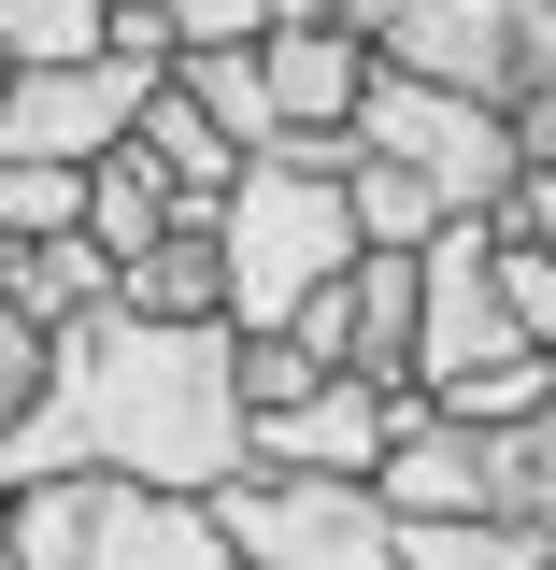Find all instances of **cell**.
<instances>
[{
  "label": "cell",
  "mask_w": 556,
  "mask_h": 570,
  "mask_svg": "<svg viewBox=\"0 0 556 570\" xmlns=\"http://www.w3.org/2000/svg\"><path fill=\"white\" fill-rule=\"evenodd\" d=\"M186 228V200H172V171L143 157V142H115L100 171H86V243H115V257H157Z\"/></svg>",
  "instance_id": "13"
},
{
  "label": "cell",
  "mask_w": 556,
  "mask_h": 570,
  "mask_svg": "<svg viewBox=\"0 0 556 570\" xmlns=\"http://www.w3.org/2000/svg\"><path fill=\"white\" fill-rule=\"evenodd\" d=\"M172 86H186V100H201V115H214L228 142H243V157H272V142H285V115H272V71H257V43H228V58H186Z\"/></svg>",
  "instance_id": "17"
},
{
  "label": "cell",
  "mask_w": 556,
  "mask_h": 570,
  "mask_svg": "<svg viewBox=\"0 0 556 570\" xmlns=\"http://www.w3.org/2000/svg\"><path fill=\"white\" fill-rule=\"evenodd\" d=\"M499 356H543V343H528L514 299H499V214H471V228L428 243V343H414V385L442 400V385H471V371H499Z\"/></svg>",
  "instance_id": "9"
},
{
  "label": "cell",
  "mask_w": 556,
  "mask_h": 570,
  "mask_svg": "<svg viewBox=\"0 0 556 570\" xmlns=\"http://www.w3.org/2000/svg\"><path fill=\"white\" fill-rule=\"evenodd\" d=\"M157 86H172V58H86V71H14V129H0V157H71V171H100L115 142H143Z\"/></svg>",
  "instance_id": "7"
},
{
  "label": "cell",
  "mask_w": 556,
  "mask_h": 570,
  "mask_svg": "<svg viewBox=\"0 0 556 570\" xmlns=\"http://www.w3.org/2000/svg\"><path fill=\"white\" fill-rule=\"evenodd\" d=\"M0 58H14V71H86V58H115V0H0Z\"/></svg>",
  "instance_id": "16"
},
{
  "label": "cell",
  "mask_w": 556,
  "mask_h": 570,
  "mask_svg": "<svg viewBox=\"0 0 556 570\" xmlns=\"http://www.w3.org/2000/svg\"><path fill=\"white\" fill-rule=\"evenodd\" d=\"M486 513H514V528H543V542H556V414L486 428Z\"/></svg>",
  "instance_id": "18"
},
{
  "label": "cell",
  "mask_w": 556,
  "mask_h": 570,
  "mask_svg": "<svg viewBox=\"0 0 556 570\" xmlns=\"http://www.w3.org/2000/svg\"><path fill=\"white\" fill-rule=\"evenodd\" d=\"M400 14H414V0H329V29H357L371 58H386V29H400Z\"/></svg>",
  "instance_id": "26"
},
{
  "label": "cell",
  "mask_w": 556,
  "mask_h": 570,
  "mask_svg": "<svg viewBox=\"0 0 556 570\" xmlns=\"http://www.w3.org/2000/svg\"><path fill=\"white\" fill-rule=\"evenodd\" d=\"M0 570H29V557H14V499H0Z\"/></svg>",
  "instance_id": "28"
},
{
  "label": "cell",
  "mask_w": 556,
  "mask_h": 570,
  "mask_svg": "<svg viewBox=\"0 0 556 570\" xmlns=\"http://www.w3.org/2000/svg\"><path fill=\"white\" fill-rule=\"evenodd\" d=\"M514 142H528V171H556V100H528V115H514Z\"/></svg>",
  "instance_id": "27"
},
{
  "label": "cell",
  "mask_w": 556,
  "mask_h": 570,
  "mask_svg": "<svg viewBox=\"0 0 556 570\" xmlns=\"http://www.w3.org/2000/svg\"><path fill=\"white\" fill-rule=\"evenodd\" d=\"M58 471H129V485L214 499L257 471L243 414V328H157V314H86L43 371V414L0 442V485H58Z\"/></svg>",
  "instance_id": "1"
},
{
  "label": "cell",
  "mask_w": 556,
  "mask_h": 570,
  "mask_svg": "<svg viewBox=\"0 0 556 570\" xmlns=\"http://www.w3.org/2000/svg\"><path fill=\"white\" fill-rule=\"evenodd\" d=\"M0 299H14L43 343H71L86 314H115V299H129V257H115V243H86V228H71V243H0Z\"/></svg>",
  "instance_id": "11"
},
{
  "label": "cell",
  "mask_w": 556,
  "mask_h": 570,
  "mask_svg": "<svg viewBox=\"0 0 556 570\" xmlns=\"http://www.w3.org/2000/svg\"><path fill=\"white\" fill-rule=\"evenodd\" d=\"M129 314H157V328H228V243L214 228H172L157 257H129Z\"/></svg>",
  "instance_id": "14"
},
{
  "label": "cell",
  "mask_w": 556,
  "mask_h": 570,
  "mask_svg": "<svg viewBox=\"0 0 556 570\" xmlns=\"http://www.w3.org/2000/svg\"><path fill=\"white\" fill-rule=\"evenodd\" d=\"M214 243H228V328H243V343H285V328L371 257V228H357V142H272V157L228 186Z\"/></svg>",
  "instance_id": "2"
},
{
  "label": "cell",
  "mask_w": 556,
  "mask_h": 570,
  "mask_svg": "<svg viewBox=\"0 0 556 570\" xmlns=\"http://www.w3.org/2000/svg\"><path fill=\"white\" fill-rule=\"evenodd\" d=\"M428 414H457V428H528V414H556V356H499V371H471V385H442Z\"/></svg>",
  "instance_id": "20"
},
{
  "label": "cell",
  "mask_w": 556,
  "mask_h": 570,
  "mask_svg": "<svg viewBox=\"0 0 556 570\" xmlns=\"http://www.w3.org/2000/svg\"><path fill=\"white\" fill-rule=\"evenodd\" d=\"M43 371H58V343H43V328H29V314L0 299V442L43 414Z\"/></svg>",
  "instance_id": "22"
},
{
  "label": "cell",
  "mask_w": 556,
  "mask_h": 570,
  "mask_svg": "<svg viewBox=\"0 0 556 570\" xmlns=\"http://www.w3.org/2000/svg\"><path fill=\"white\" fill-rule=\"evenodd\" d=\"M243 570H400V513L386 485H314V471H243L214 485Z\"/></svg>",
  "instance_id": "6"
},
{
  "label": "cell",
  "mask_w": 556,
  "mask_h": 570,
  "mask_svg": "<svg viewBox=\"0 0 556 570\" xmlns=\"http://www.w3.org/2000/svg\"><path fill=\"white\" fill-rule=\"evenodd\" d=\"M314 385H329V371H314L300 343H243V414H257V428H272V414H300Z\"/></svg>",
  "instance_id": "23"
},
{
  "label": "cell",
  "mask_w": 556,
  "mask_h": 570,
  "mask_svg": "<svg viewBox=\"0 0 556 570\" xmlns=\"http://www.w3.org/2000/svg\"><path fill=\"white\" fill-rule=\"evenodd\" d=\"M0 129H14V58H0Z\"/></svg>",
  "instance_id": "29"
},
{
  "label": "cell",
  "mask_w": 556,
  "mask_h": 570,
  "mask_svg": "<svg viewBox=\"0 0 556 570\" xmlns=\"http://www.w3.org/2000/svg\"><path fill=\"white\" fill-rule=\"evenodd\" d=\"M257 71H272V115L285 142H357V100H371V43L357 29H329V14H285L272 43H257Z\"/></svg>",
  "instance_id": "10"
},
{
  "label": "cell",
  "mask_w": 556,
  "mask_h": 570,
  "mask_svg": "<svg viewBox=\"0 0 556 570\" xmlns=\"http://www.w3.org/2000/svg\"><path fill=\"white\" fill-rule=\"evenodd\" d=\"M86 228V171L71 157H0V243H71Z\"/></svg>",
  "instance_id": "19"
},
{
  "label": "cell",
  "mask_w": 556,
  "mask_h": 570,
  "mask_svg": "<svg viewBox=\"0 0 556 570\" xmlns=\"http://www.w3.org/2000/svg\"><path fill=\"white\" fill-rule=\"evenodd\" d=\"M499 228H514V243H543V257H556V171H528V186L499 200Z\"/></svg>",
  "instance_id": "25"
},
{
  "label": "cell",
  "mask_w": 556,
  "mask_h": 570,
  "mask_svg": "<svg viewBox=\"0 0 556 570\" xmlns=\"http://www.w3.org/2000/svg\"><path fill=\"white\" fill-rule=\"evenodd\" d=\"M428 428V385H357V371H329L300 414L257 428V471H314V485H386V456Z\"/></svg>",
  "instance_id": "8"
},
{
  "label": "cell",
  "mask_w": 556,
  "mask_h": 570,
  "mask_svg": "<svg viewBox=\"0 0 556 570\" xmlns=\"http://www.w3.org/2000/svg\"><path fill=\"white\" fill-rule=\"evenodd\" d=\"M499 299H514V328L556 356V257H543V243H514V228H499Z\"/></svg>",
  "instance_id": "24"
},
{
  "label": "cell",
  "mask_w": 556,
  "mask_h": 570,
  "mask_svg": "<svg viewBox=\"0 0 556 570\" xmlns=\"http://www.w3.org/2000/svg\"><path fill=\"white\" fill-rule=\"evenodd\" d=\"M357 157L428 171L457 214H499L514 186H528V142H514V115L457 100V86H428V71H371V100H357Z\"/></svg>",
  "instance_id": "4"
},
{
  "label": "cell",
  "mask_w": 556,
  "mask_h": 570,
  "mask_svg": "<svg viewBox=\"0 0 556 570\" xmlns=\"http://www.w3.org/2000/svg\"><path fill=\"white\" fill-rule=\"evenodd\" d=\"M14 557L29 570H243L228 513L129 471H58V485H14Z\"/></svg>",
  "instance_id": "3"
},
{
  "label": "cell",
  "mask_w": 556,
  "mask_h": 570,
  "mask_svg": "<svg viewBox=\"0 0 556 570\" xmlns=\"http://www.w3.org/2000/svg\"><path fill=\"white\" fill-rule=\"evenodd\" d=\"M400 570H556V542L514 528V513H414L400 528Z\"/></svg>",
  "instance_id": "15"
},
{
  "label": "cell",
  "mask_w": 556,
  "mask_h": 570,
  "mask_svg": "<svg viewBox=\"0 0 556 570\" xmlns=\"http://www.w3.org/2000/svg\"><path fill=\"white\" fill-rule=\"evenodd\" d=\"M143 157L172 171V200H186V228H214V214H228V186L257 171V157H243V142L214 129V115L186 100V86H157V115H143Z\"/></svg>",
  "instance_id": "12"
},
{
  "label": "cell",
  "mask_w": 556,
  "mask_h": 570,
  "mask_svg": "<svg viewBox=\"0 0 556 570\" xmlns=\"http://www.w3.org/2000/svg\"><path fill=\"white\" fill-rule=\"evenodd\" d=\"M386 71H428L486 115H528V100H556V0H414L386 29Z\"/></svg>",
  "instance_id": "5"
},
{
  "label": "cell",
  "mask_w": 556,
  "mask_h": 570,
  "mask_svg": "<svg viewBox=\"0 0 556 570\" xmlns=\"http://www.w3.org/2000/svg\"><path fill=\"white\" fill-rule=\"evenodd\" d=\"M157 14H172L186 58H228V43H272L285 29V0H157Z\"/></svg>",
  "instance_id": "21"
}]
</instances>
